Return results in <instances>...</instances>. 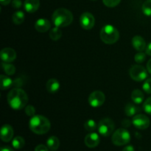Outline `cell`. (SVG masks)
Here are the masks:
<instances>
[{"instance_id":"obj_1","label":"cell","mask_w":151,"mask_h":151,"mask_svg":"<svg viewBox=\"0 0 151 151\" xmlns=\"http://www.w3.org/2000/svg\"><path fill=\"white\" fill-rule=\"evenodd\" d=\"M7 102L10 107L14 110H21L27 106L28 96L23 89L14 88L7 94Z\"/></svg>"},{"instance_id":"obj_2","label":"cell","mask_w":151,"mask_h":151,"mask_svg":"<svg viewBox=\"0 0 151 151\" xmlns=\"http://www.w3.org/2000/svg\"><path fill=\"white\" fill-rule=\"evenodd\" d=\"M29 129L38 135L45 134L50 131L51 124L50 120L42 115H34L29 122Z\"/></svg>"},{"instance_id":"obj_3","label":"cell","mask_w":151,"mask_h":151,"mask_svg":"<svg viewBox=\"0 0 151 151\" xmlns=\"http://www.w3.org/2000/svg\"><path fill=\"white\" fill-rule=\"evenodd\" d=\"M52 21L55 26L58 27H64L70 24L73 21V15L72 12L66 8L57 9L53 13Z\"/></svg>"},{"instance_id":"obj_4","label":"cell","mask_w":151,"mask_h":151,"mask_svg":"<svg viewBox=\"0 0 151 151\" xmlns=\"http://www.w3.org/2000/svg\"><path fill=\"white\" fill-rule=\"evenodd\" d=\"M100 38L106 44H113L118 41L119 38V31L116 27L111 24H106L100 31Z\"/></svg>"},{"instance_id":"obj_5","label":"cell","mask_w":151,"mask_h":151,"mask_svg":"<svg viewBox=\"0 0 151 151\" xmlns=\"http://www.w3.org/2000/svg\"><path fill=\"white\" fill-rule=\"evenodd\" d=\"M111 140L113 144L115 145H125L131 141V134L125 128H119L114 132Z\"/></svg>"},{"instance_id":"obj_6","label":"cell","mask_w":151,"mask_h":151,"mask_svg":"<svg viewBox=\"0 0 151 151\" xmlns=\"http://www.w3.org/2000/svg\"><path fill=\"white\" fill-rule=\"evenodd\" d=\"M115 125L113 121L109 118H104L99 122L97 130L99 134L103 137H109L114 132Z\"/></svg>"},{"instance_id":"obj_7","label":"cell","mask_w":151,"mask_h":151,"mask_svg":"<svg viewBox=\"0 0 151 151\" xmlns=\"http://www.w3.org/2000/svg\"><path fill=\"white\" fill-rule=\"evenodd\" d=\"M131 78L137 82L145 81L147 78V70L141 65H134L130 69Z\"/></svg>"},{"instance_id":"obj_8","label":"cell","mask_w":151,"mask_h":151,"mask_svg":"<svg viewBox=\"0 0 151 151\" xmlns=\"http://www.w3.org/2000/svg\"><path fill=\"white\" fill-rule=\"evenodd\" d=\"M106 100V96L101 91H94L88 96V102L93 108H98L103 106Z\"/></svg>"},{"instance_id":"obj_9","label":"cell","mask_w":151,"mask_h":151,"mask_svg":"<svg viewBox=\"0 0 151 151\" xmlns=\"http://www.w3.org/2000/svg\"><path fill=\"white\" fill-rule=\"evenodd\" d=\"M132 123L139 130H145L150 126V119L145 114H137L133 117Z\"/></svg>"},{"instance_id":"obj_10","label":"cell","mask_w":151,"mask_h":151,"mask_svg":"<svg viewBox=\"0 0 151 151\" xmlns=\"http://www.w3.org/2000/svg\"><path fill=\"white\" fill-rule=\"evenodd\" d=\"M80 23H81V26L84 29H91L94 26L95 19L91 13L85 12L81 16Z\"/></svg>"},{"instance_id":"obj_11","label":"cell","mask_w":151,"mask_h":151,"mask_svg":"<svg viewBox=\"0 0 151 151\" xmlns=\"http://www.w3.org/2000/svg\"><path fill=\"white\" fill-rule=\"evenodd\" d=\"M1 59L5 63H11L16 58V52L12 48H4L0 52Z\"/></svg>"},{"instance_id":"obj_12","label":"cell","mask_w":151,"mask_h":151,"mask_svg":"<svg viewBox=\"0 0 151 151\" xmlns=\"http://www.w3.org/2000/svg\"><path fill=\"white\" fill-rule=\"evenodd\" d=\"M1 139L4 142H9L11 141L13 137V127L10 125H4L1 128L0 132Z\"/></svg>"},{"instance_id":"obj_13","label":"cell","mask_w":151,"mask_h":151,"mask_svg":"<svg viewBox=\"0 0 151 151\" xmlns=\"http://www.w3.org/2000/svg\"><path fill=\"white\" fill-rule=\"evenodd\" d=\"M84 141L87 147L89 148H94L100 144V139L97 133H91L86 136Z\"/></svg>"},{"instance_id":"obj_14","label":"cell","mask_w":151,"mask_h":151,"mask_svg":"<svg viewBox=\"0 0 151 151\" xmlns=\"http://www.w3.org/2000/svg\"><path fill=\"white\" fill-rule=\"evenodd\" d=\"M35 28L40 32H45L51 28V23L46 19H39L35 22Z\"/></svg>"},{"instance_id":"obj_15","label":"cell","mask_w":151,"mask_h":151,"mask_svg":"<svg viewBox=\"0 0 151 151\" xmlns=\"http://www.w3.org/2000/svg\"><path fill=\"white\" fill-rule=\"evenodd\" d=\"M40 6L39 0H25L24 8L27 13H32L38 10Z\"/></svg>"},{"instance_id":"obj_16","label":"cell","mask_w":151,"mask_h":151,"mask_svg":"<svg viewBox=\"0 0 151 151\" xmlns=\"http://www.w3.org/2000/svg\"><path fill=\"white\" fill-rule=\"evenodd\" d=\"M132 45L136 50L142 52L146 48V42L144 38L139 35H136L132 39Z\"/></svg>"},{"instance_id":"obj_17","label":"cell","mask_w":151,"mask_h":151,"mask_svg":"<svg viewBox=\"0 0 151 151\" xmlns=\"http://www.w3.org/2000/svg\"><path fill=\"white\" fill-rule=\"evenodd\" d=\"M60 83L58 80L52 78L50 79L47 82L46 84V88H47V91L50 94H55L60 89Z\"/></svg>"},{"instance_id":"obj_18","label":"cell","mask_w":151,"mask_h":151,"mask_svg":"<svg viewBox=\"0 0 151 151\" xmlns=\"http://www.w3.org/2000/svg\"><path fill=\"white\" fill-rule=\"evenodd\" d=\"M13 85V81L7 75H1L0 76V88L1 90H7Z\"/></svg>"},{"instance_id":"obj_19","label":"cell","mask_w":151,"mask_h":151,"mask_svg":"<svg viewBox=\"0 0 151 151\" xmlns=\"http://www.w3.org/2000/svg\"><path fill=\"white\" fill-rule=\"evenodd\" d=\"M47 146L49 150L52 151L57 150L60 146V141H59L58 138L55 136L49 137L48 139L47 140Z\"/></svg>"},{"instance_id":"obj_20","label":"cell","mask_w":151,"mask_h":151,"mask_svg":"<svg viewBox=\"0 0 151 151\" xmlns=\"http://www.w3.org/2000/svg\"><path fill=\"white\" fill-rule=\"evenodd\" d=\"M145 98V95L142 91L139 89H135L131 94V100L135 104H141Z\"/></svg>"},{"instance_id":"obj_21","label":"cell","mask_w":151,"mask_h":151,"mask_svg":"<svg viewBox=\"0 0 151 151\" xmlns=\"http://www.w3.org/2000/svg\"><path fill=\"white\" fill-rule=\"evenodd\" d=\"M139 111V108L132 103H128L125 107V113L128 116H134Z\"/></svg>"},{"instance_id":"obj_22","label":"cell","mask_w":151,"mask_h":151,"mask_svg":"<svg viewBox=\"0 0 151 151\" xmlns=\"http://www.w3.org/2000/svg\"><path fill=\"white\" fill-rule=\"evenodd\" d=\"M24 13L21 10H18L13 13V16H12V20L15 24H21L24 21Z\"/></svg>"},{"instance_id":"obj_23","label":"cell","mask_w":151,"mask_h":151,"mask_svg":"<svg viewBox=\"0 0 151 151\" xmlns=\"http://www.w3.org/2000/svg\"><path fill=\"white\" fill-rule=\"evenodd\" d=\"M25 145V141L23 137H20V136H18L16 137L12 141V146L13 147V148L16 149V150H19V149H22V147L24 146Z\"/></svg>"},{"instance_id":"obj_24","label":"cell","mask_w":151,"mask_h":151,"mask_svg":"<svg viewBox=\"0 0 151 151\" xmlns=\"http://www.w3.org/2000/svg\"><path fill=\"white\" fill-rule=\"evenodd\" d=\"M62 36V31L60 27H55L50 32V37L52 41H58Z\"/></svg>"},{"instance_id":"obj_25","label":"cell","mask_w":151,"mask_h":151,"mask_svg":"<svg viewBox=\"0 0 151 151\" xmlns=\"http://www.w3.org/2000/svg\"><path fill=\"white\" fill-rule=\"evenodd\" d=\"M1 67H2L4 72L6 73V75H9V76L14 75L15 72H16V67L14 66V65L11 64V63L2 62Z\"/></svg>"},{"instance_id":"obj_26","label":"cell","mask_w":151,"mask_h":151,"mask_svg":"<svg viewBox=\"0 0 151 151\" xmlns=\"http://www.w3.org/2000/svg\"><path fill=\"white\" fill-rule=\"evenodd\" d=\"M84 128L87 131H94L97 128V125L96 122L93 119H88L84 123Z\"/></svg>"},{"instance_id":"obj_27","label":"cell","mask_w":151,"mask_h":151,"mask_svg":"<svg viewBox=\"0 0 151 151\" xmlns=\"http://www.w3.org/2000/svg\"><path fill=\"white\" fill-rule=\"evenodd\" d=\"M142 10L146 16H151V0H146L142 4Z\"/></svg>"},{"instance_id":"obj_28","label":"cell","mask_w":151,"mask_h":151,"mask_svg":"<svg viewBox=\"0 0 151 151\" xmlns=\"http://www.w3.org/2000/svg\"><path fill=\"white\" fill-rule=\"evenodd\" d=\"M146 59V54L144 53L143 52H139L138 53L135 55L134 56V60L137 63H143V62Z\"/></svg>"},{"instance_id":"obj_29","label":"cell","mask_w":151,"mask_h":151,"mask_svg":"<svg viewBox=\"0 0 151 151\" xmlns=\"http://www.w3.org/2000/svg\"><path fill=\"white\" fill-rule=\"evenodd\" d=\"M143 110L145 112L151 115V97H148L143 104Z\"/></svg>"},{"instance_id":"obj_30","label":"cell","mask_w":151,"mask_h":151,"mask_svg":"<svg viewBox=\"0 0 151 151\" xmlns=\"http://www.w3.org/2000/svg\"><path fill=\"white\" fill-rule=\"evenodd\" d=\"M142 88L144 91L147 94H151V78L146 79L142 86Z\"/></svg>"},{"instance_id":"obj_31","label":"cell","mask_w":151,"mask_h":151,"mask_svg":"<svg viewBox=\"0 0 151 151\" xmlns=\"http://www.w3.org/2000/svg\"><path fill=\"white\" fill-rule=\"evenodd\" d=\"M103 4L109 7H114L119 4L121 0H103Z\"/></svg>"},{"instance_id":"obj_32","label":"cell","mask_w":151,"mask_h":151,"mask_svg":"<svg viewBox=\"0 0 151 151\" xmlns=\"http://www.w3.org/2000/svg\"><path fill=\"white\" fill-rule=\"evenodd\" d=\"M25 113H26V114L27 115V116H33L34 115H35V109L32 106H31V105H28V106H27L26 107H25Z\"/></svg>"},{"instance_id":"obj_33","label":"cell","mask_w":151,"mask_h":151,"mask_svg":"<svg viewBox=\"0 0 151 151\" xmlns=\"http://www.w3.org/2000/svg\"><path fill=\"white\" fill-rule=\"evenodd\" d=\"M22 2L21 0H13L12 1V6L14 7L15 9H19L22 7Z\"/></svg>"},{"instance_id":"obj_34","label":"cell","mask_w":151,"mask_h":151,"mask_svg":"<svg viewBox=\"0 0 151 151\" xmlns=\"http://www.w3.org/2000/svg\"><path fill=\"white\" fill-rule=\"evenodd\" d=\"M35 151H49V148L44 145H38L35 147Z\"/></svg>"},{"instance_id":"obj_35","label":"cell","mask_w":151,"mask_h":151,"mask_svg":"<svg viewBox=\"0 0 151 151\" xmlns=\"http://www.w3.org/2000/svg\"><path fill=\"white\" fill-rule=\"evenodd\" d=\"M145 52H146V54L151 56V42L149 43V44H147V47H146Z\"/></svg>"},{"instance_id":"obj_36","label":"cell","mask_w":151,"mask_h":151,"mask_svg":"<svg viewBox=\"0 0 151 151\" xmlns=\"http://www.w3.org/2000/svg\"><path fill=\"white\" fill-rule=\"evenodd\" d=\"M122 124L125 128H128V127H129L130 125H131V122H130L129 120H128V119H124V120L122 121Z\"/></svg>"},{"instance_id":"obj_37","label":"cell","mask_w":151,"mask_h":151,"mask_svg":"<svg viewBox=\"0 0 151 151\" xmlns=\"http://www.w3.org/2000/svg\"><path fill=\"white\" fill-rule=\"evenodd\" d=\"M0 151H14L12 147H9V146H3L1 147V150Z\"/></svg>"},{"instance_id":"obj_38","label":"cell","mask_w":151,"mask_h":151,"mask_svg":"<svg viewBox=\"0 0 151 151\" xmlns=\"http://www.w3.org/2000/svg\"><path fill=\"white\" fill-rule=\"evenodd\" d=\"M122 151H134V147L132 145H128L124 147Z\"/></svg>"},{"instance_id":"obj_39","label":"cell","mask_w":151,"mask_h":151,"mask_svg":"<svg viewBox=\"0 0 151 151\" xmlns=\"http://www.w3.org/2000/svg\"><path fill=\"white\" fill-rule=\"evenodd\" d=\"M147 70L151 75V59L148 60V62L147 63Z\"/></svg>"},{"instance_id":"obj_40","label":"cell","mask_w":151,"mask_h":151,"mask_svg":"<svg viewBox=\"0 0 151 151\" xmlns=\"http://www.w3.org/2000/svg\"><path fill=\"white\" fill-rule=\"evenodd\" d=\"M11 1V0H0V2L2 5H7L9 4Z\"/></svg>"},{"instance_id":"obj_41","label":"cell","mask_w":151,"mask_h":151,"mask_svg":"<svg viewBox=\"0 0 151 151\" xmlns=\"http://www.w3.org/2000/svg\"><path fill=\"white\" fill-rule=\"evenodd\" d=\"M91 1H97V0H91Z\"/></svg>"}]
</instances>
